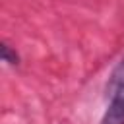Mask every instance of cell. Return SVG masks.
<instances>
[{"instance_id":"6da1fadb","label":"cell","mask_w":124,"mask_h":124,"mask_svg":"<svg viewBox=\"0 0 124 124\" xmlns=\"http://www.w3.org/2000/svg\"><path fill=\"white\" fill-rule=\"evenodd\" d=\"M99 124H124V58L108 79V99Z\"/></svg>"},{"instance_id":"7a4b0ae2","label":"cell","mask_w":124,"mask_h":124,"mask_svg":"<svg viewBox=\"0 0 124 124\" xmlns=\"http://www.w3.org/2000/svg\"><path fill=\"white\" fill-rule=\"evenodd\" d=\"M2 60L6 62V64H10V66H16L17 62H19V56H17V52L16 50H12V46L8 45V43H2Z\"/></svg>"}]
</instances>
